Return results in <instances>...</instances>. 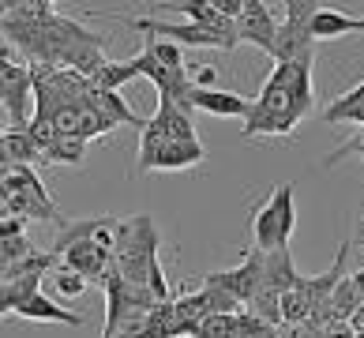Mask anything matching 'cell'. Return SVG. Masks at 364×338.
I'll return each instance as SVG.
<instances>
[{
	"label": "cell",
	"instance_id": "cell-1",
	"mask_svg": "<svg viewBox=\"0 0 364 338\" xmlns=\"http://www.w3.org/2000/svg\"><path fill=\"white\" fill-rule=\"evenodd\" d=\"M289 87H293V64H274V72L263 79L259 98L248 102L245 139H255V135H293L301 117L293 110Z\"/></svg>",
	"mask_w": 364,
	"mask_h": 338
},
{
	"label": "cell",
	"instance_id": "cell-2",
	"mask_svg": "<svg viewBox=\"0 0 364 338\" xmlns=\"http://www.w3.org/2000/svg\"><path fill=\"white\" fill-rule=\"evenodd\" d=\"M158 226L151 214L136 218H117V245H113V267L132 286L151 290V267L158 263Z\"/></svg>",
	"mask_w": 364,
	"mask_h": 338
},
{
	"label": "cell",
	"instance_id": "cell-3",
	"mask_svg": "<svg viewBox=\"0 0 364 338\" xmlns=\"http://www.w3.org/2000/svg\"><path fill=\"white\" fill-rule=\"evenodd\" d=\"M296 229V203H293V184H278L267 203L252 218V248L259 252H278L289 248V237Z\"/></svg>",
	"mask_w": 364,
	"mask_h": 338
},
{
	"label": "cell",
	"instance_id": "cell-4",
	"mask_svg": "<svg viewBox=\"0 0 364 338\" xmlns=\"http://www.w3.org/2000/svg\"><path fill=\"white\" fill-rule=\"evenodd\" d=\"M199 135L192 128V117L181 113L173 102L158 98L154 117L139 128V173H151V162L166 143H196Z\"/></svg>",
	"mask_w": 364,
	"mask_h": 338
},
{
	"label": "cell",
	"instance_id": "cell-5",
	"mask_svg": "<svg viewBox=\"0 0 364 338\" xmlns=\"http://www.w3.org/2000/svg\"><path fill=\"white\" fill-rule=\"evenodd\" d=\"M128 26H136L139 34L146 38H166V42H177L181 49H225L233 53L240 42H237V31H207L199 23H166V19H146V16H132Z\"/></svg>",
	"mask_w": 364,
	"mask_h": 338
},
{
	"label": "cell",
	"instance_id": "cell-6",
	"mask_svg": "<svg viewBox=\"0 0 364 338\" xmlns=\"http://www.w3.org/2000/svg\"><path fill=\"white\" fill-rule=\"evenodd\" d=\"M102 290H105V327H102V338H117L120 327H124L136 312H146V308L161 305V301H154L151 290L124 282V275H120L117 267H109V275L102 278Z\"/></svg>",
	"mask_w": 364,
	"mask_h": 338
},
{
	"label": "cell",
	"instance_id": "cell-7",
	"mask_svg": "<svg viewBox=\"0 0 364 338\" xmlns=\"http://www.w3.org/2000/svg\"><path fill=\"white\" fill-rule=\"evenodd\" d=\"M199 286H210V290H222L229 293L237 305H252V297L263 290V252L252 248L245 255V263H237L233 270H214V275H203Z\"/></svg>",
	"mask_w": 364,
	"mask_h": 338
},
{
	"label": "cell",
	"instance_id": "cell-8",
	"mask_svg": "<svg viewBox=\"0 0 364 338\" xmlns=\"http://www.w3.org/2000/svg\"><path fill=\"white\" fill-rule=\"evenodd\" d=\"M278 23L274 19V8L263 4V0H245V11L237 19V42H248L255 49L271 53L274 49V34H278Z\"/></svg>",
	"mask_w": 364,
	"mask_h": 338
},
{
	"label": "cell",
	"instance_id": "cell-9",
	"mask_svg": "<svg viewBox=\"0 0 364 338\" xmlns=\"http://www.w3.org/2000/svg\"><path fill=\"white\" fill-rule=\"evenodd\" d=\"M274 64H312L316 57V38H312V23H278L274 34V49H271Z\"/></svg>",
	"mask_w": 364,
	"mask_h": 338
},
{
	"label": "cell",
	"instance_id": "cell-10",
	"mask_svg": "<svg viewBox=\"0 0 364 338\" xmlns=\"http://www.w3.org/2000/svg\"><path fill=\"white\" fill-rule=\"evenodd\" d=\"M60 263L72 267L75 275H83L87 282H102L105 275H109V267H113V252L90 237V241H79V245H72L68 252L60 255Z\"/></svg>",
	"mask_w": 364,
	"mask_h": 338
},
{
	"label": "cell",
	"instance_id": "cell-11",
	"mask_svg": "<svg viewBox=\"0 0 364 338\" xmlns=\"http://www.w3.org/2000/svg\"><path fill=\"white\" fill-rule=\"evenodd\" d=\"M188 105H192V113H210V117H248V102L240 98V94L233 90H218V87H192V94H188Z\"/></svg>",
	"mask_w": 364,
	"mask_h": 338
},
{
	"label": "cell",
	"instance_id": "cell-12",
	"mask_svg": "<svg viewBox=\"0 0 364 338\" xmlns=\"http://www.w3.org/2000/svg\"><path fill=\"white\" fill-rule=\"evenodd\" d=\"M16 316H19V319H31V323H68V327H83V323H87L79 312L57 305V301H53V297H46V293H34L31 301H23V305L16 308Z\"/></svg>",
	"mask_w": 364,
	"mask_h": 338
},
{
	"label": "cell",
	"instance_id": "cell-13",
	"mask_svg": "<svg viewBox=\"0 0 364 338\" xmlns=\"http://www.w3.org/2000/svg\"><path fill=\"white\" fill-rule=\"evenodd\" d=\"M296 282H301V270L293 267V255L289 248H278V252H263V290H274V293H289Z\"/></svg>",
	"mask_w": 364,
	"mask_h": 338
},
{
	"label": "cell",
	"instance_id": "cell-14",
	"mask_svg": "<svg viewBox=\"0 0 364 338\" xmlns=\"http://www.w3.org/2000/svg\"><path fill=\"white\" fill-rule=\"evenodd\" d=\"M207 158V151H203V143H166L161 151L154 154V162H151V169H158V173H177V169H192V166H199V162Z\"/></svg>",
	"mask_w": 364,
	"mask_h": 338
},
{
	"label": "cell",
	"instance_id": "cell-15",
	"mask_svg": "<svg viewBox=\"0 0 364 338\" xmlns=\"http://www.w3.org/2000/svg\"><path fill=\"white\" fill-rule=\"evenodd\" d=\"M342 34H364V19L342 16V11H334V8H319L316 19H312L316 42H331V38H342Z\"/></svg>",
	"mask_w": 364,
	"mask_h": 338
},
{
	"label": "cell",
	"instance_id": "cell-16",
	"mask_svg": "<svg viewBox=\"0 0 364 338\" xmlns=\"http://www.w3.org/2000/svg\"><path fill=\"white\" fill-rule=\"evenodd\" d=\"M42 278L46 275H23V278H4L0 282V319L16 316V308L23 301H31L34 293H42Z\"/></svg>",
	"mask_w": 364,
	"mask_h": 338
},
{
	"label": "cell",
	"instance_id": "cell-17",
	"mask_svg": "<svg viewBox=\"0 0 364 338\" xmlns=\"http://www.w3.org/2000/svg\"><path fill=\"white\" fill-rule=\"evenodd\" d=\"M357 110H364V79L357 87H349L346 94H338V98H331L327 105H323L319 120H327V125H349Z\"/></svg>",
	"mask_w": 364,
	"mask_h": 338
},
{
	"label": "cell",
	"instance_id": "cell-18",
	"mask_svg": "<svg viewBox=\"0 0 364 338\" xmlns=\"http://www.w3.org/2000/svg\"><path fill=\"white\" fill-rule=\"evenodd\" d=\"M132 79H139L136 72V60H105L98 72L90 75V87L94 90H109V94H120V87L132 83Z\"/></svg>",
	"mask_w": 364,
	"mask_h": 338
},
{
	"label": "cell",
	"instance_id": "cell-19",
	"mask_svg": "<svg viewBox=\"0 0 364 338\" xmlns=\"http://www.w3.org/2000/svg\"><path fill=\"white\" fill-rule=\"evenodd\" d=\"M143 53H146V57H154V64H161L169 75H177V79L188 75V68H184V49H181L177 42H166V38H146Z\"/></svg>",
	"mask_w": 364,
	"mask_h": 338
},
{
	"label": "cell",
	"instance_id": "cell-20",
	"mask_svg": "<svg viewBox=\"0 0 364 338\" xmlns=\"http://www.w3.org/2000/svg\"><path fill=\"white\" fill-rule=\"evenodd\" d=\"M4 154H8L11 166H34V162H42V151H38V143L31 139L26 128L4 132Z\"/></svg>",
	"mask_w": 364,
	"mask_h": 338
},
{
	"label": "cell",
	"instance_id": "cell-21",
	"mask_svg": "<svg viewBox=\"0 0 364 338\" xmlns=\"http://www.w3.org/2000/svg\"><path fill=\"white\" fill-rule=\"evenodd\" d=\"M83 139H53L46 151H42V166H79L83 162Z\"/></svg>",
	"mask_w": 364,
	"mask_h": 338
},
{
	"label": "cell",
	"instance_id": "cell-22",
	"mask_svg": "<svg viewBox=\"0 0 364 338\" xmlns=\"http://www.w3.org/2000/svg\"><path fill=\"white\" fill-rule=\"evenodd\" d=\"M49 282H53V290H57V297H60V301H72V297H83L87 293V286H90V282L83 278V275H75V270L72 267H53L49 270Z\"/></svg>",
	"mask_w": 364,
	"mask_h": 338
},
{
	"label": "cell",
	"instance_id": "cell-23",
	"mask_svg": "<svg viewBox=\"0 0 364 338\" xmlns=\"http://www.w3.org/2000/svg\"><path fill=\"white\" fill-rule=\"evenodd\" d=\"M331 308H334V316L338 319H349L360 308V293H357V286L349 278H342L338 286H334V293H331Z\"/></svg>",
	"mask_w": 364,
	"mask_h": 338
},
{
	"label": "cell",
	"instance_id": "cell-24",
	"mask_svg": "<svg viewBox=\"0 0 364 338\" xmlns=\"http://www.w3.org/2000/svg\"><path fill=\"white\" fill-rule=\"evenodd\" d=\"M252 316L259 319V323H278L282 319V293H274V290H259L252 297Z\"/></svg>",
	"mask_w": 364,
	"mask_h": 338
},
{
	"label": "cell",
	"instance_id": "cell-25",
	"mask_svg": "<svg viewBox=\"0 0 364 338\" xmlns=\"http://www.w3.org/2000/svg\"><path fill=\"white\" fill-rule=\"evenodd\" d=\"M282 319H289V323H304V319H312V301L301 293V290H289V293H282Z\"/></svg>",
	"mask_w": 364,
	"mask_h": 338
},
{
	"label": "cell",
	"instance_id": "cell-26",
	"mask_svg": "<svg viewBox=\"0 0 364 338\" xmlns=\"http://www.w3.org/2000/svg\"><path fill=\"white\" fill-rule=\"evenodd\" d=\"M196 338H240V323L237 316H210L199 323Z\"/></svg>",
	"mask_w": 364,
	"mask_h": 338
},
{
	"label": "cell",
	"instance_id": "cell-27",
	"mask_svg": "<svg viewBox=\"0 0 364 338\" xmlns=\"http://www.w3.org/2000/svg\"><path fill=\"white\" fill-rule=\"evenodd\" d=\"M38 248H34V241L31 237H11V241H0V255H4V263L11 267V263H23V260H31Z\"/></svg>",
	"mask_w": 364,
	"mask_h": 338
},
{
	"label": "cell",
	"instance_id": "cell-28",
	"mask_svg": "<svg viewBox=\"0 0 364 338\" xmlns=\"http://www.w3.org/2000/svg\"><path fill=\"white\" fill-rule=\"evenodd\" d=\"M349 154H360V158H364V128L349 135V139L338 147V151H331L327 158H323V166H338V162H346Z\"/></svg>",
	"mask_w": 364,
	"mask_h": 338
},
{
	"label": "cell",
	"instance_id": "cell-29",
	"mask_svg": "<svg viewBox=\"0 0 364 338\" xmlns=\"http://www.w3.org/2000/svg\"><path fill=\"white\" fill-rule=\"evenodd\" d=\"M282 11H286L289 23H312L316 11H319V4H316V0H286V4H282Z\"/></svg>",
	"mask_w": 364,
	"mask_h": 338
},
{
	"label": "cell",
	"instance_id": "cell-30",
	"mask_svg": "<svg viewBox=\"0 0 364 338\" xmlns=\"http://www.w3.org/2000/svg\"><path fill=\"white\" fill-rule=\"evenodd\" d=\"M26 233V218L23 214H8L4 222H0V241H11V237H23Z\"/></svg>",
	"mask_w": 364,
	"mask_h": 338
},
{
	"label": "cell",
	"instance_id": "cell-31",
	"mask_svg": "<svg viewBox=\"0 0 364 338\" xmlns=\"http://www.w3.org/2000/svg\"><path fill=\"white\" fill-rule=\"evenodd\" d=\"M214 83H218V68H214V64H199L196 72H192V87H203V90H210Z\"/></svg>",
	"mask_w": 364,
	"mask_h": 338
},
{
	"label": "cell",
	"instance_id": "cell-32",
	"mask_svg": "<svg viewBox=\"0 0 364 338\" xmlns=\"http://www.w3.org/2000/svg\"><path fill=\"white\" fill-rule=\"evenodd\" d=\"M349 282H353V286H357V293H360V301H364V267H360V270H357V275L349 278Z\"/></svg>",
	"mask_w": 364,
	"mask_h": 338
},
{
	"label": "cell",
	"instance_id": "cell-33",
	"mask_svg": "<svg viewBox=\"0 0 364 338\" xmlns=\"http://www.w3.org/2000/svg\"><path fill=\"white\" fill-rule=\"evenodd\" d=\"M8 278V263H4V255H0V282Z\"/></svg>",
	"mask_w": 364,
	"mask_h": 338
},
{
	"label": "cell",
	"instance_id": "cell-34",
	"mask_svg": "<svg viewBox=\"0 0 364 338\" xmlns=\"http://www.w3.org/2000/svg\"><path fill=\"white\" fill-rule=\"evenodd\" d=\"M8 8H11V4H4V0H0V19H4V16H8Z\"/></svg>",
	"mask_w": 364,
	"mask_h": 338
},
{
	"label": "cell",
	"instance_id": "cell-35",
	"mask_svg": "<svg viewBox=\"0 0 364 338\" xmlns=\"http://www.w3.org/2000/svg\"><path fill=\"white\" fill-rule=\"evenodd\" d=\"M360 162H364V158H360Z\"/></svg>",
	"mask_w": 364,
	"mask_h": 338
}]
</instances>
